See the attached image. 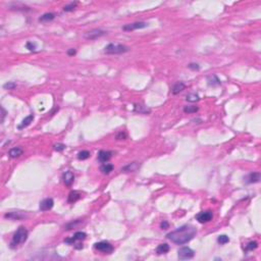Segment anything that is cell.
<instances>
[{"instance_id":"ffe728a7","label":"cell","mask_w":261,"mask_h":261,"mask_svg":"<svg viewBox=\"0 0 261 261\" xmlns=\"http://www.w3.org/2000/svg\"><path fill=\"white\" fill-rule=\"evenodd\" d=\"M168 251H170V246H168L167 244H160V245H158V247L156 248V253L157 254H165V253H167Z\"/></svg>"},{"instance_id":"7402d4cb","label":"cell","mask_w":261,"mask_h":261,"mask_svg":"<svg viewBox=\"0 0 261 261\" xmlns=\"http://www.w3.org/2000/svg\"><path fill=\"white\" fill-rule=\"evenodd\" d=\"M55 18V14L52 12H47V13H44L42 16L39 17V21H53Z\"/></svg>"},{"instance_id":"f546056e","label":"cell","mask_w":261,"mask_h":261,"mask_svg":"<svg viewBox=\"0 0 261 261\" xmlns=\"http://www.w3.org/2000/svg\"><path fill=\"white\" fill-rule=\"evenodd\" d=\"M77 4H78V3H77V2H72V3H69V4L65 5V6L63 7V10H64L65 12H72V10L76 8Z\"/></svg>"},{"instance_id":"8d00e7d4","label":"cell","mask_w":261,"mask_h":261,"mask_svg":"<svg viewBox=\"0 0 261 261\" xmlns=\"http://www.w3.org/2000/svg\"><path fill=\"white\" fill-rule=\"evenodd\" d=\"M77 53V51L76 49H73V48H71V49H68V55H69V56H73Z\"/></svg>"},{"instance_id":"f1b7e54d","label":"cell","mask_w":261,"mask_h":261,"mask_svg":"<svg viewBox=\"0 0 261 261\" xmlns=\"http://www.w3.org/2000/svg\"><path fill=\"white\" fill-rule=\"evenodd\" d=\"M217 242L219 244H221V245H225L226 243H229L230 242V238L226 236V235H221V236H219L217 238Z\"/></svg>"},{"instance_id":"74e56055","label":"cell","mask_w":261,"mask_h":261,"mask_svg":"<svg viewBox=\"0 0 261 261\" xmlns=\"http://www.w3.org/2000/svg\"><path fill=\"white\" fill-rule=\"evenodd\" d=\"M2 109V119H1V122H3V119H4V117H5V110L4 108H1Z\"/></svg>"},{"instance_id":"5b68a950","label":"cell","mask_w":261,"mask_h":261,"mask_svg":"<svg viewBox=\"0 0 261 261\" xmlns=\"http://www.w3.org/2000/svg\"><path fill=\"white\" fill-rule=\"evenodd\" d=\"M94 248L97 250V251H100L104 254H110L113 251V247L112 245L108 243L106 241H102V242H98V243H95Z\"/></svg>"},{"instance_id":"4fadbf2b","label":"cell","mask_w":261,"mask_h":261,"mask_svg":"<svg viewBox=\"0 0 261 261\" xmlns=\"http://www.w3.org/2000/svg\"><path fill=\"white\" fill-rule=\"evenodd\" d=\"M112 157V152L110 151H105V150H101L100 152L98 153V159L99 161H101V162H107L110 159H111Z\"/></svg>"},{"instance_id":"d590c367","label":"cell","mask_w":261,"mask_h":261,"mask_svg":"<svg viewBox=\"0 0 261 261\" xmlns=\"http://www.w3.org/2000/svg\"><path fill=\"white\" fill-rule=\"evenodd\" d=\"M168 226H170V225H168V222L166 221V220H163L162 222H161V225H160V227L162 230H166L168 229Z\"/></svg>"},{"instance_id":"6da1fadb","label":"cell","mask_w":261,"mask_h":261,"mask_svg":"<svg viewBox=\"0 0 261 261\" xmlns=\"http://www.w3.org/2000/svg\"><path fill=\"white\" fill-rule=\"evenodd\" d=\"M197 230L196 227L191 225H185L179 226V229L167 234V239L170 240L172 243L178 245H184L190 242L192 239L196 236Z\"/></svg>"},{"instance_id":"30bf717a","label":"cell","mask_w":261,"mask_h":261,"mask_svg":"<svg viewBox=\"0 0 261 261\" xmlns=\"http://www.w3.org/2000/svg\"><path fill=\"white\" fill-rule=\"evenodd\" d=\"M54 205V201L52 198H46L43 201L40 202V210L41 211H48L51 208L53 207Z\"/></svg>"},{"instance_id":"5bb4252c","label":"cell","mask_w":261,"mask_h":261,"mask_svg":"<svg viewBox=\"0 0 261 261\" xmlns=\"http://www.w3.org/2000/svg\"><path fill=\"white\" fill-rule=\"evenodd\" d=\"M81 198H82V194H81V192H79V191H72V192H71L68 195V203H75V202L80 200Z\"/></svg>"},{"instance_id":"ba28073f","label":"cell","mask_w":261,"mask_h":261,"mask_svg":"<svg viewBox=\"0 0 261 261\" xmlns=\"http://www.w3.org/2000/svg\"><path fill=\"white\" fill-rule=\"evenodd\" d=\"M147 27H148V24L147 23H144V21H138V23L124 25L123 27V30L126 32H132L135 30H139V29H144Z\"/></svg>"},{"instance_id":"83f0119b","label":"cell","mask_w":261,"mask_h":261,"mask_svg":"<svg viewBox=\"0 0 261 261\" xmlns=\"http://www.w3.org/2000/svg\"><path fill=\"white\" fill-rule=\"evenodd\" d=\"M186 99H187V101H189V102H197V101L200 100L199 96H198L197 94H194V93L187 95Z\"/></svg>"},{"instance_id":"e0dca14e","label":"cell","mask_w":261,"mask_h":261,"mask_svg":"<svg viewBox=\"0 0 261 261\" xmlns=\"http://www.w3.org/2000/svg\"><path fill=\"white\" fill-rule=\"evenodd\" d=\"M4 217L10 219H23L26 217V215L23 214L21 212H9V213H6Z\"/></svg>"},{"instance_id":"3957f363","label":"cell","mask_w":261,"mask_h":261,"mask_svg":"<svg viewBox=\"0 0 261 261\" xmlns=\"http://www.w3.org/2000/svg\"><path fill=\"white\" fill-rule=\"evenodd\" d=\"M130 50L126 45L119 43H110L104 48V53L106 54H123Z\"/></svg>"},{"instance_id":"d6a6232c","label":"cell","mask_w":261,"mask_h":261,"mask_svg":"<svg viewBox=\"0 0 261 261\" xmlns=\"http://www.w3.org/2000/svg\"><path fill=\"white\" fill-rule=\"evenodd\" d=\"M27 48H28L29 50H30V51H35L36 48H37V46H36L35 43L28 42V43H27Z\"/></svg>"},{"instance_id":"d4e9b609","label":"cell","mask_w":261,"mask_h":261,"mask_svg":"<svg viewBox=\"0 0 261 261\" xmlns=\"http://www.w3.org/2000/svg\"><path fill=\"white\" fill-rule=\"evenodd\" d=\"M81 223H82V220H81V219H77V220H73V221H72V222L68 223V225L64 226V229L67 230V231H69V230L73 229V227H77V226H80Z\"/></svg>"},{"instance_id":"484cf974","label":"cell","mask_w":261,"mask_h":261,"mask_svg":"<svg viewBox=\"0 0 261 261\" xmlns=\"http://www.w3.org/2000/svg\"><path fill=\"white\" fill-rule=\"evenodd\" d=\"M90 157V152L87 151V150H83L78 154V158L80 160H86Z\"/></svg>"},{"instance_id":"9a60e30c","label":"cell","mask_w":261,"mask_h":261,"mask_svg":"<svg viewBox=\"0 0 261 261\" xmlns=\"http://www.w3.org/2000/svg\"><path fill=\"white\" fill-rule=\"evenodd\" d=\"M23 149L21 148V147H14V148H12L9 150V157L10 158H17L20 157L21 155H23Z\"/></svg>"},{"instance_id":"4316f807","label":"cell","mask_w":261,"mask_h":261,"mask_svg":"<svg viewBox=\"0 0 261 261\" xmlns=\"http://www.w3.org/2000/svg\"><path fill=\"white\" fill-rule=\"evenodd\" d=\"M257 247H258V243L255 241H252V242H249L246 246V251H253V250H255Z\"/></svg>"},{"instance_id":"8992f818","label":"cell","mask_w":261,"mask_h":261,"mask_svg":"<svg viewBox=\"0 0 261 261\" xmlns=\"http://www.w3.org/2000/svg\"><path fill=\"white\" fill-rule=\"evenodd\" d=\"M106 34H107V32L104 30H101V29H94V30H91L86 33L85 38L87 40H96Z\"/></svg>"},{"instance_id":"ac0fdd59","label":"cell","mask_w":261,"mask_h":261,"mask_svg":"<svg viewBox=\"0 0 261 261\" xmlns=\"http://www.w3.org/2000/svg\"><path fill=\"white\" fill-rule=\"evenodd\" d=\"M33 120H34V114H30L21 122V124L17 127V128L18 130H21V128H27L28 126H30L31 123H33Z\"/></svg>"},{"instance_id":"277c9868","label":"cell","mask_w":261,"mask_h":261,"mask_svg":"<svg viewBox=\"0 0 261 261\" xmlns=\"http://www.w3.org/2000/svg\"><path fill=\"white\" fill-rule=\"evenodd\" d=\"M86 237H87V235L84 233V231H77V233L73 235L72 238L65 239L64 243L69 244V245H75V247H77V245H80V246H82V247H83V245L78 244V243H80V242H82V241L85 240Z\"/></svg>"},{"instance_id":"52a82bcc","label":"cell","mask_w":261,"mask_h":261,"mask_svg":"<svg viewBox=\"0 0 261 261\" xmlns=\"http://www.w3.org/2000/svg\"><path fill=\"white\" fill-rule=\"evenodd\" d=\"M195 255V252L189 247H183L178 251V256L181 260H187L193 258Z\"/></svg>"},{"instance_id":"836d02e7","label":"cell","mask_w":261,"mask_h":261,"mask_svg":"<svg viewBox=\"0 0 261 261\" xmlns=\"http://www.w3.org/2000/svg\"><path fill=\"white\" fill-rule=\"evenodd\" d=\"M188 68L190 69H192V71H199V69H200V67H199V64H198V63H190L188 65Z\"/></svg>"},{"instance_id":"4dcf8cb0","label":"cell","mask_w":261,"mask_h":261,"mask_svg":"<svg viewBox=\"0 0 261 261\" xmlns=\"http://www.w3.org/2000/svg\"><path fill=\"white\" fill-rule=\"evenodd\" d=\"M3 88L6 89V90H13V89H16V84L13 83V82H7L6 84L3 85Z\"/></svg>"},{"instance_id":"8fae6325","label":"cell","mask_w":261,"mask_h":261,"mask_svg":"<svg viewBox=\"0 0 261 261\" xmlns=\"http://www.w3.org/2000/svg\"><path fill=\"white\" fill-rule=\"evenodd\" d=\"M62 179H63L65 186H72V184L75 181V175H73L72 171L68 170L62 175Z\"/></svg>"},{"instance_id":"44dd1931","label":"cell","mask_w":261,"mask_h":261,"mask_svg":"<svg viewBox=\"0 0 261 261\" xmlns=\"http://www.w3.org/2000/svg\"><path fill=\"white\" fill-rule=\"evenodd\" d=\"M113 168H114V166H113L112 164L104 163L103 165H101L100 170L102 171V174H104V175H109L110 172H111V171L113 170Z\"/></svg>"},{"instance_id":"2e32d148","label":"cell","mask_w":261,"mask_h":261,"mask_svg":"<svg viewBox=\"0 0 261 261\" xmlns=\"http://www.w3.org/2000/svg\"><path fill=\"white\" fill-rule=\"evenodd\" d=\"M185 88H186V85L183 82H178L176 84H175L174 87H172L171 92H172V94L176 95V94L181 93L182 91L185 90Z\"/></svg>"},{"instance_id":"1f68e13d","label":"cell","mask_w":261,"mask_h":261,"mask_svg":"<svg viewBox=\"0 0 261 261\" xmlns=\"http://www.w3.org/2000/svg\"><path fill=\"white\" fill-rule=\"evenodd\" d=\"M54 150L55 151H57V152H61V151H63V150L67 148V146H65L64 144H61V143H57V144H55L54 146Z\"/></svg>"},{"instance_id":"7c38bea8","label":"cell","mask_w":261,"mask_h":261,"mask_svg":"<svg viewBox=\"0 0 261 261\" xmlns=\"http://www.w3.org/2000/svg\"><path fill=\"white\" fill-rule=\"evenodd\" d=\"M260 172H252V174L248 175L245 178V182L247 184H255V183H259L260 181Z\"/></svg>"},{"instance_id":"cb8c5ba5","label":"cell","mask_w":261,"mask_h":261,"mask_svg":"<svg viewBox=\"0 0 261 261\" xmlns=\"http://www.w3.org/2000/svg\"><path fill=\"white\" fill-rule=\"evenodd\" d=\"M198 110H199V107L195 105H188L184 107V112L185 113H196Z\"/></svg>"},{"instance_id":"9c48e42d","label":"cell","mask_w":261,"mask_h":261,"mask_svg":"<svg viewBox=\"0 0 261 261\" xmlns=\"http://www.w3.org/2000/svg\"><path fill=\"white\" fill-rule=\"evenodd\" d=\"M212 217H213V214H212V212H211L210 210L200 212V213H198V214L196 215V219H197L200 223H206V222H209V221H210V220L212 219Z\"/></svg>"},{"instance_id":"603a6c76","label":"cell","mask_w":261,"mask_h":261,"mask_svg":"<svg viewBox=\"0 0 261 261\" xmlns=\"http://www.w3.org/2000/svg\"><path fill=\"white\" fill-rule=\"evenodd\" d=\"M208 85L209 86H219L220 85V81L216 76H211L208 78Z\"/></svg>"},{"instance_id":"d6986e66","label":"cell","mask_w":261,"mask_h":261,"mask_svg":"<svg viewBox=\"0 0 261 261\" xmlns=\"http://www.w3.org/2000/svg\"><path fill=\"white\" fill-rule=\"evenodd\" d=\"M140 167V164L138 162H132L130 164H128L126 165V166H124L122 168V170L124 171V172H130V171H135V170H137L138 168Z\"/></svg>"},{"instance_id":"e575fe53","label":"cell","mask_w":261,"mask_h":261,"mask_svg":"<svg viewBox=\"0 0 261 261\" xmlns=\"http://www.w3.org/2000/svg\"><path fill=\"white\" fill-rule=\"evenodd\" d=\"M127 138V134L124 132H119V134L116 135V140H124Z\"/></svg>"},{"instance_id":"7a4b0ae2","label":"cell","mask_w":261,"mask_h":261,"mask_svg":"<svg viewBox=\"0 0 261 261\" xmlns=\"http://www.w3.org/2000/svg\"><path fill=\"white\" fill-rule=\"evenodd\" d=\"M28 235H29V233H28L27 229H26L25 226H20L13 235L12 241V243H10V247L16 248V246L25 243L28 239Z\"/></svg>"}]
</instances>
